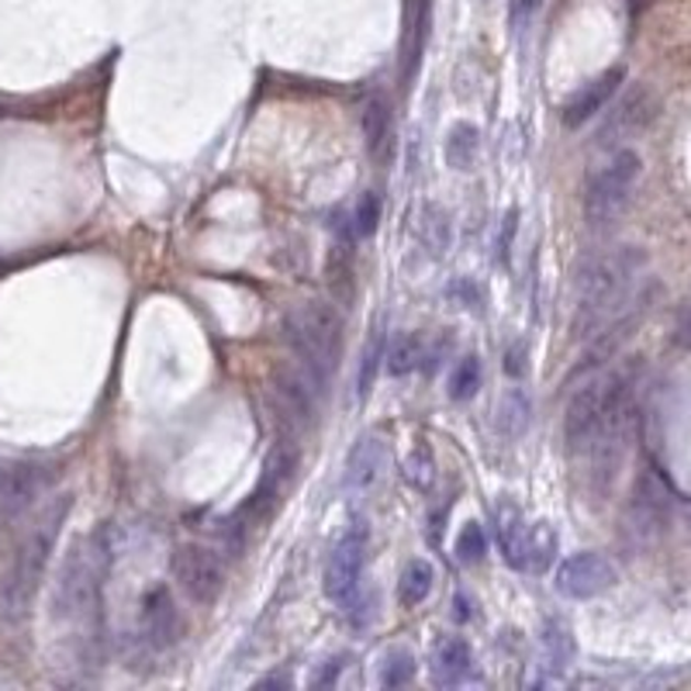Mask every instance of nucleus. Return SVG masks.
<instances>
[{"label": "nucleus", "mask_w": 691, "mask_h": 691, "mask_svg": "<svg viewBox=\"0 0 691 691\" xmlns=\"http://www.w3.org/2000/svg\"><path fill=\"white\" fill-rule=\"evenodd\" d=\"M367 526L356 522L349 526L325 560V594L336 602L356 626L370 618V588H367Z\"/></svg>", "instance_id": "3"}, {"label": "nucleus", "mask_w": 691, "mask_h": 691, "mask_svg": "<svg viewBox=\"0 0 691 691\" xmlns=\"http://www.w3.org/2000/svg\"><path fill=\"white\" fill-rule=\"evenodd\" d=\"M433 675L443 688L464 684L473 675V647L464 636H446L439 639L436 657H433Z\"/></svg>", "instance_id": "16"}, {"label": "nucleus", "mask_w": 691, "mask_h": 691, "mask_svg": "<svg viewBox=\"0 0 691 691\" xmlns=\"http://www.w3.org/2000/svg\"><path fill=\"white\" fill-rule=\"evenodd\" d=\"M605 388H609V370L588 377L584 384L575 391V398H570L567 419H564V439H567L570 457H581V453L588 449L591 433H594V425H599V415H602V404H605Z\"/></svg>", "instance_id": "9"}, {"label": "nucleus", "mask_w": 691, "mask_h": 691, "mask_svg": "<svg viewBox=\"0 0 691 691\" xmlns=\"http://www.w3.org/2000/svg\"><path fill=\"white\" fill-rule=\"evenodd\" d=\"M543 0H512V29L515 32H526L530 29V21L536 18Z\"/></svg>", "instance_id": "31"}, {"label": "nucleus", "mask_w": 691, "mask_h": 691, "mask_svg": "<svg viewBox=\"0 0 691 691\" xmlns=\"http://www.w3.org/2000/svg\"><path fill=\"white\" fill-rule=\"evenodd\" d=\"M142 629H146L149 643L156 650L174 647L180 636V609L174 602L170 588H153L142 602Z\"/></svg>", "instance_id": "13"}, {"label": "nucleus", "mask_w": 691, "mask_h": 691, "mask_svg": "<svg viewBox=\"0 0 691 691\" xmlns=\"http://www.w3.org/2000/svg\"><path fill=\"white\" fill-rule=\"evenodd\" d=\"M623 80H626V69H623V66H612V69H605L602 77L588 80V83L575 93V98H570V101L564 104L560 122H564L567 129H581L584 122H591V118L612 101V93L618 90V83H623Z\"/></svg>", "instance_id": "11"}, {"label": "nucleus", "mask_w": 691, "mask_h": 691, "mask_svg": "<svg viewBox=\"0 0 691 691\" xmlns=\"http://www.w3.org/2000/svg\"><path fill=\"white\" fill-rule=\"evenodd\" d=\"M543 647L550 650V657H554L557 667H564L570 657H575V639H570V633H567L560 623H550V626H546V633H543Z\"/></svg>", "instance_id": "30"}, {"label": "nucleus", "mask_w": 691, "mask_h": 691, "mask_svg": "<svg viewBox=\"0 0 691 691\" xmlns=\"http://www.w3.org/2000/svg\"><path fill=\"white\" fill-rule=\"evenodd\" d=\"M401 478L409 481L415 491H433V484H436V457H433V449H428L425 443H419L409 457H404Z\"/></svg>", "instance_id": "21"}, {"label": "nucleus", "mask_w": 691, "mask_h": 691, "mask_svg": "<svg viewBox=\"0 0 691 691\" xmlns=\"http://www.w3.org/2000/svg\"><path fill=\"white\" fill-rule=\"evenodd\" d=\"M481 380H484L481 360H478V356H464V360L453 367V374H449V398L453 401H470L473 394L481 391Z\"/></svg>", "instance_id": "23"}, {"label": "nucleus", "mask_w": 691, "mask_h": 691, "mask_svg": "<svg viewBox=\"0 0 691 691\" xmlns=\"http://www.w3.org/2000/svg\"><path fill=\"white\" fill-rule=\"evenodd\" d=\"M615 581H618L615 564L605 554H594V550L567 557L557 567V591L564 599H575V602L599 599V594L615 588Z\"/></svg>", "instance_id": "8"}, {"label": "nucleus", "mask_w": 691, "mask_h": 691, "mask_svg": "<svg viewBox=\"0 0 691 691\" xmlns=\"http://www.w3.org/2000/svg\"><path fill=\"white\" fill-rule=\"evenodd\" d=\"M283 339H288L294 364L308 380L325 391V384L339 370L343 360V319L325 301H308L283 315Z\"/></svg>", "instance_id": "2"}, {"label": "nucleus", "mask_w": 691, "mask_h": 691, "mask_svg": "<svg viewBox=\"0 0 691 691\" xmlns=\"http://www.w3.org/2000/svg\"><path fill=\"white\" fill-rule=\"evenodd\" d=\"M380 360H384V332L374 328V336L364 349V364H360V398L370 394L374 380H377V370H380Z\"/></svg>", "instance_id": "28"}, {"label": "nucleus", "mask_w": 691, "mask_h": 691, "mask_svg": "<svg viewBox=\"0 0 691 691\" xmlns=\"http://www.w3.org/2000/svg\"><path fill=\"white\" fill-rule=\"evenodd\" d=\"M415 671H419V667H415L412 650L398 647V650H391L384 657V664H380V684H384V688H404V684L415 681Z\"/></svg>", "instance_id": "25"}, {"label": "nucleus", "mask_w": 691, "mask_h": 691, "mask_svg": "<svg viewBox=\"0 0 691 691\" xmlns=\"http://www.w3.org/2000/svg\"><path fill=\"white\" fill-rule=\"evenodd\" d=\"M433 584H436V567L428 560H409L401 570V581H398V602L404 609H415L428 599Z\"/></svg>", "instance_id": "18"}, {"label": "nucleus", "mask_w": 691, "mask_h": 691, "mask_svg": "<svg viewBox=\"0 0 691 691\" xmlns=\"http://www.w3.org/2000/svg\"><path fill=\"white\" fill-rule=\"evenodd\" d=\"M343 671V657H336V660H328V667H325V671H322V667H319V671H315V678H312V684H332V681H336V675Z\"/></svg>", "instance_id": "33"}, {"label": "nucleus", "mask_w": 691, "mask_h": 691, "mask_svg": "<svg viewBox=\"0 0 691 691\" xmlns=\"http://www.w3.org/2000/svg\"><path fill=\"white\" fill-rule=\"evenodd\" d=\"M488 554V536H484V526L481 522H464L457 539H453V557H457L460 564L473 567V564H481Z\"/></svg>", "instance_id": "22"}, {"label": "nucleus", "mask_w": 691, "mask_h": 691, "mask_svg": "<svg viewBox=\"0 0 691 691\" xmlns=\"http://www.w3.org/2000/svg\"><path fill=\"white\" fill-rule=\"evenodd\" d=\"M657 111H660V101L654 98V93L647 87H633L626 98L615 104V111L609 114V122L599 132V142L602 146H626L629 138L643 135L654 125Z\"/></svg>", "instance_id": "10"}, {"label": "nucleus", "mask_w": 691, "mask_h": 691, "mask_svg": "<svg viewBox=\"0 0 691 691\" xmlns=\"http://www.w3.org/2000/svg\"><path fill=\"white\" fill-rule=\"evenodd\" d=\"M522 536H526V522H522V512L515 505H502V509H498V543H502L505 560L512 567H515V557H519Z\"/></svg>", "instance_id": "24"}, {"label": "nucleus", "mask_w": 691, "mask_h": 691, "mask_svg": "<svg viewBox=\"0 0 691 691\" xmlns=\"http://www.w3.org/2000/svg\"><path fill=\"white\" fill-rule=\"evenodd\" d=\"M419 364H422V339L415 336V332H409V336H401V339L388 349V374H391V377L412 374Z\"/></svg>", "instance_id": "27"}, {"label": "nucleus", "mask_w": 691, "mask_h": 691, "mask_svg": "<svg viewBox=\"0 0 691 691\" xmlns=\"http://www.w3.org/2000/svg\"><path fill=\"white\" fill-rule=\"evenodd\" d=\"M174 578L190 602L214 605L225 591V564L211 546L187 543L174 554Z\"/></svg>", "instance_id": "7"}, {"label": "nucleus", "mask_w": 691, "mask_h": 691, "mask_svg": "<svg viewBox=\"0 0 691 691\" xmlns=\"http://www.w3.org/2000/svg\"><path fill=\"white\" fill-rule=\"evenodd\" d=\"M522 360H526V349H522V346L509 349V364H505V370H509L512 377H522V374H526V364H522Z\"/></svg>", "instance_id": "34"}, {"label": "nucleus", "mask_w": 691, "mask_h": 691, "mask_svg": "<svg viewBox=\"0 0 691 691\" xmlns=\"http://www.w3.org/2000/svg\"><path fill=\"white\" fill-rule=\"evenodd\" d=\"M530 425V398L522 388H512L502 401V428L509 439H519Z\"/></svg>", "instance_id": "26"}, {"label": "nucleus", "mask_w": 691, "mask_h": 691, "mask_svg": "<svg viewBox=\"0 0 691 691\" xmlns=\"http://www.w3.org/2000/svg\"><path fill=\"white\" fill-rule=\"evenodd\" d=\"M478 149H481L478 125H470V122L453 125V132L446 138V163L453 166V170H473V163H478Z\"/></svg>", "instance_id": "20"}, {"label": "nucleus", "mask_w": 691, "mask_h": 691, "mask_svg": "<svg viewBox=\"0 0 691 691\" xmlns=\"http://www.w3.org/2000/svg\"><path fill=\"white\" fill-rule=\"evenodd\" d=\"M643 264H647V256L633 246H618L584 259L578 270V308L575 322H570V336H599L605 325L623 315Z\"/></svg>", "instance_id": "1"}, {"label": "nucleus", "mask_w": 691, "mask_h": 691, "mask_svg": "<svg viewBox=\"0 0 691 691\" xmlns=\"http://www.w3.org/2000/svg\"><path fill=\"white\" fill-rule=\"evenodd\" d=\"M629 515H633V530L639 536H654V533L664 530V522H667V491H664V484L654 478V473H643V478L636 481Z\"/></svg>", "instance_id": "14"}, {"label": "nucleus", "mask_w": 691, "mask_h": 691, "mask_svg": "<svg viewBox=\"0 0 691 691\" xmlns=\"http://www.w3.org/2000/svg\"><path fill=\"white\" fill-rule=\"evenodd\" d=\"M104 570H108V546H101V536H90L83 546H77V550L66 557V567L56 584L59 615H74V618L98 615Z\"/></svg>", "instance_id": "5"}, {"label": "nucleus", "mask_w": 691, "mask_h": 691, "mask_svg": "<svg viewBox=\"0 0 691 691\" xmlns=\"http://www.w3.org/2000/svg\"><path fill=\"white\" fill-rule=\"evenodd\" d=\"M377 225H380V198L377 194H364L360 198V204H356V211H353V235L356 239H367V235H374L377 232Z\"/></svg>", "instance_id": "29"}, {"label": "nucleus", "mask_w": 691, "mask_h": 691, "mask_svg": "<svg viewBox=\"0 0 691 691\" xmlns=\"http://www.w3.org/2000/svg\"><path fill=\"white\" fill-rule=\"evenodd\" d=\"M315 394L319 388L308 380V374L301 367L294 370H280L274 377V401L280 409V419H288L294 425H308L315 415Z\"/></svg>", "instance_id": "12"}, {"label": "nucleus", "mask_w": 691, "mask_h": 691, "mask_svg": "<svg viewBox=\"0 0 691 691\" xmlns=\"http://www.w3.org/2000/svg\"><path fill=\"white\" fill-rule=\"evenodd\" d=\"M364 135L374 159H388L391 149V108L384 98H374L364 108Z\"/></svg>", "instance_id": "19"}, {"label": "nucleus", "mask_w": 691, "mask_h": 691, "mask_svg": "<svg viewBox=\"0 0 691 691\" xmlns=\"http://www.w3.org/2000/svg\"><path fill=\"white\" fill-rule=\"evenodd\" d=\"M519 229V211H509L505 214V232H502V239H498V259L505 264V256H509V243H512V232Z\"/></svg>", "instance_id": "32"}, {"label": "nucleus", "mask_w": 691, "mask_h": 691, "mask_svg": "<svg viewBox=\"0 0 691 691\" xmlns=\"http://www.w3.org/2000/svg\"><path fill=\"white\" fill-rule=\"evenodd\" d=\"M69 498H56V502L42 512L38 526L32 530V536L25 539V546L18 550V560H14V575L8 581V602L11 609H29V602L35 599V591L42 584V575H45V564H49V554L53 546L59 539V530L66 522V512H69Z\"/></svg>", "instance_id": "6"}, {"label": "nucleus", "mask_w": 691, "mask_h": 691, "mask_svg": "<svg viewBox=\"0 0 691 691\" xmlns=\"http://www.w3.org/2000/svg\"><path fill=\"white\" fill-rule=\"evenodd\" d=\"M470 599L467 594H457V599H453V618H457V623H470Z\"/></svg>", "instance_id": "35"}, {"label": "nucleus", "mask_w": 691, "mask_h": 691, "mask_svg": "<svg viewBox=\"0 0 691 691\" xmlns=\"http://www.w3.org/2000/svg\"><path fill=\"white\" fill-rule=\"evenodd\" d=\"M380 467H384V439L380 436H364L353 446L349 460H346V488L349 491H367L377 484Z\"/></svg>", "instance_id": "15"}, {"label": "nucleus", "mask_w": 691, "mask_h": 691, "mask_svg": "<svg viewBox=\"0 0 691 691\" xmlns=\"http://www.w3.org/2000/svg\"><path fill=\"white\" fill-rule=\"evenodd\" d=\"M554 560H557V530L550 526V522L526 526V536H522V543H519L515 567L530 570V575H543V570H550Z\"/></svg>", "instance_id": "17"}, {"label": "nucleus", "mask_w": 691, "mask_h": 691, "mask_svg": "<svg viewBox=\"0 0 691 691\" xmlns=\"http://www.w3.org/2000/svg\"><path fill=\"white\" fill-rule=\"evenodd\" d=\"M643 174V159L636 149H626L618 146L599 170H594L588 177V187H584V219L591 229H602V225H612L618 214L626 211L633 190H636V180Z\"/></svg>", "instance_id": "4"}]
</instances>
